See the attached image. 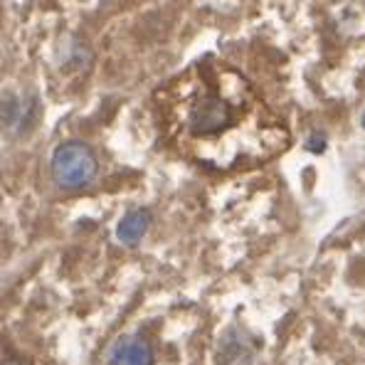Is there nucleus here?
Wrapping results in <instances>:
<instances>
[{
  "label": "nucleus",
  "mask_w": 365,
  "mask_h": 365,
  "mask_svg": "<svg viewBox=\"0 0 365 365\" xmlns=\"http://www.w3.org/2000/svg\"><path fill=\"white\" fill-rule=\"evenodd\" d=\"M109 365H153V353L138 338H121L111 348Z\"/></svg>",
  "instance_id": "7ed1b4c3"
},
{
  "label": "nucleus",
  "mask_w": 365,
  "mask_h": 365,
  "mask_svg": "<svg viewBox=\"0 0 365 365\" xmlns=\"http://www.w3.org/2000/svg\"><path fill=\"white\" fill-rule=\"evenodd\" d=\"M363 128H365V114H363Z\"/></svg>",
  "instance_id": "423d86ee"
},
{
  "label": "nucleus",
  "mask_w": 365,
  "mask_h": 365,
  "mask_svg": "<svg viewBox=\"0 0 365 365\" xmlns=\"http://www.w3.org/2000/svg\"><path fill=\"white\" fill-rule=\"evenodd\" d=\"M309 148H311V151H324V148H326V138L314 136V138H311V143H309Z\"/></svg>",
  "instance_id": "39448f33"
},
{
  "label": "nucleus",
  "mask_w": 365,
  "mask_h": 365,
  "mask_svg": "<svg viewBox=\"0 0 365 365\" xmlns=\"http://www.w3.org/2000/svg\"><path fill=\"white\" fill-rule=\"evenodd\" d=\"M148 227H151V215H148V210H133L119 222L116 235H119L123 245H136L146 235Z\"/></svg>",
  "instance_id": "20e7f679"
},
{
  "label": "nucleus",
  "mask_w": 365,
  "mask_h": 365,
  "mask_svg": "<svg viewBox=\"0 0 365 365\" xmlns=\"http://www.w3.org/2000/svg\"><path fill=\"white\" fill-rule=\"evenodd\" d=\"M170 141L220 170L257 165L289 146V131L237 69L200 60L163 94Z\"/></svg>",
  "instance_id": "f257e3e1"
},
{
  "label": "nucleus",
  "mask_w": 365,
  "mask_h": 365,
  "mask_svg": "<svg viewBox=\"0 0 365 365\" xmlns=\"http://www.w3.org/2000/svg\"><path fill=\"white\" fill-rule=\"evenodd\" d=\"M52 175L55 182L64 190H77L94 180L96 175V155L87 143L69 141L62 143L52 155Z\"/></svg>",
  "instance_id": "f03ea898"
}]
</instances>
